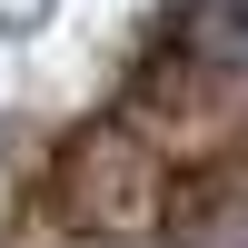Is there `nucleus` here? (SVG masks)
Returning <instances> with one entry per match:
<instances>
[{
    "instance_id": "1",
    "label": "nucleus",
    "mask_w": 248,
    "mask_h": 248,
    "mask_svg": "<svg viewBox=\"0 0 248 248\" xmlns=\"http://www.w3.org/2000/svg\"><path fill=\"white\" fill-rule=\"evenodd\" d=\"M159 159H149V139L139 129H119V119H99L90 139H79L70 159H60V218L70 229H90V238H129V229H149L159 218Z\"/></svg>"
}]
</instances>
